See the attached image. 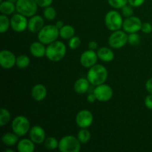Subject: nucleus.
<instances>
[{
  "label": "nucleus",
  "instance_id": "21",
  "mask_svg": "<svg viewBox=\"0 0 152 152\" xmlns=\"http://www.w3.org/2000/svg\"><path fill=\"white\" fill-rule=\"evenodd\" d=\"M98 58L105 62H111L114 59V53L112 50L107 47H102L96 52Z\"/></svg>",
  "mask_w": 152,
  "mask_h": 152
},
{
  "label": "nucleus",
  "instance_id": "19",
  "mask_svg": "<svg viewBox=\"0 0 152 152\" xmlns=\"http://www.w3.org/2000/svg\"><path fill=\"white\" fill-rule=\"evenodd\" d=\"M90 84L91 83H89L87 78L82 77V78L78 79L74 83V91L76 93L79 94H83L88 91Z\"/></svg>",
  "mask_w": 152,
  "mask_h": 152
},
{
  "label": "nucleus",
  "instance_id": "29",
  "mask_svg": "<svg viewBox=\"0 0 152 152\" xmlns=\"http://www.w3.org/2000/svg\"><path fill=\"white\" fill-rule=\"evenodd\" d=\"M10 120V114L6 108H1L0 109V126H4L7 125Z\"/></svg>",
  "mask_w": 152,
  "mask_h": 152
},
{
  "label": "nucleus",
  "instance_id": "34",
  "mask_svg": "<svg viewBox=\"0 0 152 152\" xmlns=\"http://www.w3.org/2000/svg\"><path fill=\"white\" fill-rule=\"evenodd\" d=\"M122 14L124 17L128 18L130 16H133L134 14V10L132 8V5H125L124 7L122 8Z\"/></svg>",
  "mask_w": 152,
  "mask_h": 152
},
{
  "label": "nucleus",
  "instance_id": "1",
  "mask_svg": "<svg viewBox=\"0 0 152 152\" xmlns=\"http://www.w3.org/2000/svg\"><path fill=\"white\" fill-rule=\"evenodd\" d=\"M87 79L93 86L103 84L108 79V71L104 65L96 64L89 68L87 73Z\"/></svg>",
  "mask_w": 152,
  "mask_h": 152
},
{
  "label": "nucleus",
  "instance_id": "11",
  "mask_svg": "<svg viewBox=\"0 0 152 152\" xmlns=\"http://www.w3.org/2000/svg\"><path fill=\"white\" fill-rule=\"evenodd\" d=\"M94 117L88 110H82L76 116V123L80 129H88L92 125Z\"/></svg>",
  "mask_w": 152,
  "mask_h": 152
},
{
  "label": "nucleus",
  "instance_id": "38",
  "mask_svg": "<svg viewBox=\"0 0 152 152\" xmlns=\"http://www.w3.org/2000/svg\"><path fill=\"white\" fill-rule=\"evenodd\" d=\"M145 105L148 109L152 110V94H148L145 99Z\"/></svg>",
  "mask_w": 152,
  "mask_h": 152
},
{
  "label": "nucleus",
  "instance_id": "43",
  "mask_svg": "<svg viewBox=\"0 0 152 152\" xmlns=\"http://www.w3.org/2000/svg\"><path fill=\"white\" fill-rule=\"evenodd\" d=\"M4 152H14L13 149H5L4 151Z\"/></svg>",
  "mask_w": 152,
  "mask_h": 152
},
{
  "label": "nucleus",
  "instance_id": "6",
  "mask_svg": "<svg viewBox=\"0 0 152 152\" xmlns=\"http://www.w3.org/2000/svg\"><path fill=\"white\" fill-rule=\"evenodd\" d=\"M123 16L117 10H111L105 16V26L111 31H118L123 28Z\"/></svg>",
  "mask_w": 152,
  "mask_h": 152
},
{
  "label": "nucleus",
  "instance_id": "26",
  "mask_svg": "<svg viewBox=\"0 0 152 152\" xmlns=\"http://www.w3.org/2000/svg\"><path fill=\"white\" fill-rule=\"evenodd\" d=\"M30 64V58L26 55H20L16 57V65L19 68L24 69L27 68Z\"/></svg>",
  "mask_w": 152,
  "mask_h": 152
},
{
  "label": "nucleus",
  "instance_id": "27",
  "mask_svg": "<svg viewBox=\"0 0 152 152\" xmlns=\"http://www.w3.org/2000/svg\"><path fill=\"white\" fill-rule=\"evenodd\" d=\"M10 26V19H8L7 15L1 14L0 16V32L1 34L6 32Z\"/></svg>",
  "mask_w": 152,
  "mask_h": 152
},
{
  "label": "nucleus",
  "instance_id": "40",
  "mask_svg": "<svg viewBox=\"0 0 152 152\" xmlns=\"http://www.w3.org/2000/svg\"><path fill=\"white\" fill-rule=\"evenodd\" d=\"M88 49L92 50H95L98 47V44L95 41H91L90 42L88 43Z\"/></svg>",
  "mask_w": 152,
  "mask_h": 152
},
{
  "label": "nucleus",
  "instance_id": "20",
  "mask_svg": "<svg viewBox=\"0 0 152 152\" xmlns=\"http://www.w3.org/2000/svg\"><path fill=\"white\" fill-rule=\"evenodd\" d=\"M34 144L31 139H22L18 142L17 150L19 152H34L35 150Z\"/></svg>",
  "mask_w": 152,
  "mask_h": 152
},
{
  "label": "nucleus",
  "instance_id": "25",
  "mask_svg": "<svg viewBox=\"0 0 152 152\" xmlns=\"http://www.w3.org/2000/svg\"><path fill=\"white\" fill-rule=\"evenodd\" d=\"M77 138L81 143H87L91 139V132L87 129H81L79 131Z\"/></svg>",
  "mask_w": 152,
  "mask_h": 152
},
{
  "label": "nucleus",
  "instance_id": "5",
  "mask_svg": "<svg viewBox=\"0 0 152 152\" xmlns=\"http://www.w3.org/2000/svg\"><path fill=\"white\" fill-rule=\"evenodd\" d=\"M38 4L35 0H18L16 2V11L26 17L34 16L37 11Z\"/></svg>",
  "mask_w": 152,
  "mask_h": 152
},
{
  "label": "nucleus",
  "instance_id": "30",
  "mask_svg": "<svg viewBox=\"0 0 152 152\" xmlns=\"http://www.w3.org/2000/svg\"><path fill=\"white\" fill-rule=\"evenodd\" d=\"M43 14H44L45 18L47 20L52 21L56 18V10H55L54 7L48 6V7H45V10L44 11H43Z\"/></svg>",
  "mask_w": 152,
  "mask_h": 152
},
{
  "label": "nucleus",
  "instance_id": "7",
  "mask_svg": "<svg viewBox=\"0 0 152 152\" xmlns=\"http://www.w3.org/2000/svg\"><path fill=\"white\" fill-rule=\"evenodd\" d=\"M13 132L19 137L25 136L30 132L31 124L30 121L26 117L17 116L13 119L11 125Z\"/></svg>",
  "mask_w": 152,
  "mask_h": 152
},
{
  "label": "nucleus",
  "instance_id": "16",
  "mask_svg": "<svg viewBox=\"0 0 152 152\" xmlns=\"http://www.w3.org/2000/svg\"><path fill=\"white\" fill-rule=\"evenodd\" d=\"M44 27V19L41 16L34 15L28 21V29L33 34L39 33Z\"/></svg>",
  "mask_w": 152,
  "mask_h": 152
},
{
  "label": "nucleus",
  "instance_id": "8",
  "mask_svg": "<svg viewBox=\"0 0 152 152\" xmlns=\"http://www.w3.org/2000/svg\"><path fill=\"white\" fill-rule=\"evenodd\" d=\"M128 42V35L124 31H115L110 35L108 44L111 48L115 49L121 48Z\"/></svg>",
  "mask_w": 152,
  "mask_h": 152
},
{
  "label": "nucleus",
  "instance_id": "2",
  "mask_svg": "<svg viewBox=\"0 0 152 152\" xmlns=\"http://www.w3.org/2000/svg\"><path fill=\"white\" fill-rule=\"evenodd\" d=\"M67 48L62 42L55 41L48 45L46 48V54L48 59L51 62H59L65 57Z\"/></svg>",
  "mask_w": 152,
  "mask_h": 152
},
{
  "label": "nucleus",
  "instance_id": "10",
  "mask_svg": "<svg viewBox=\"0 0 152 152\" xmlns=\"http://www.w3.org/2000/svg\"><path fill=\"white\" fill-rule=\"evenodd\" d=\"M142 22L141 19L137 16H132L128 17L123 21V29L126 33L132 34V33H137L140 31L142 28Z\"/></svg>",
  "mask_w": 152,
  "mask_h": 152
},
{
  "label": "nucleus",
  "instance_id": "15",
  "mask_svg": "<svg viewBox=\"0 0 152 152\" xmlns=\"http://www.w3.org/2000/svg\"><path fill=\"white\" fill-rule=\"evenodd\" d=\"M30 139L36 144H41L45 142L46 139L45 132L39 126H34L30 129Z\"/></svg>",
  "mask_w": 152,
  "mask_h": 152
},
{
  "label": "nucleus",
  "instance_id": "42",
  "mask_svg": "<svg viewBox=\"0 0 152 152\" xmlns=\"http://www.w3.org/2000/svg\"><path fill=\"white\" fill-rule=\"evenodd\" d=\"M55 25H56V27L58 28V29L60 30L61 28H62L65 25H64V23L62 21L59 20V21H58V22H56V23L55 24Z\"/></svg>",
  "mask_w": 152,
  "mask_h": 152
},
{
  "label": "nucleus",
  "instance_id": "24",
  "mask_svg": "<svg viewBox=\"0 0 152 152\" xmlns=\"http://www.w3.org/2000/svg\"><path fill=\"white\" fill-rule=\"evenodd\" d=\"M75 34L74 27L69 25H65L59 30V36L64 39H70Z\"/></svg>",
  "mask_w": 152,
  "mask_h": 152
},
{
  "label": "nucleus",
  "instance_id": "13",
  "mask_svg": "<svg viewBox=\"0 0 152 152\" xmlns=\"http://www.w3.org/2000/svg\"><path fill=\"white\" fill-rule=\"evenodd\" d=\"M98 56L97 53L94 51L88 49L83 52L80 56V63L83 67L87 68H91L94 65H96L97 62Z\"/></svg>",
  "mask_w": 152,
  "mask_h": 152
},
{
  "label": "nucleus",
  "instance_id": "12",
  "mask_svg": "<svg viewBox=\"0 0 152 152\" xmlns=\"http://www.w3.org/2000/svg\"><path fill=\"white\" fill-rule=\"evenodd\" d=\"M28 21L26 16L21 13L14 14L10 19V27L14 31L18 33L22 32L28 28Z\"/></svg>",
  "mask_w": 152,
  "mask_h": 152
},
{
  "label": "nucleus",
  "instance_id": "35",
  "mask_svg": "<svg viewBox=\"0 0 152 152\" xmlns=\"http://www.w3.org/2000/svg\"><path fill=\"white\" fill-rule=\"evenodd\" d=\"M141 31L145 34H148L152 32V25L149 22H144L142 23Z\"/></svg>",
  "mask_w": 152,
  "mask_h": 152
},
{
  "label": "nucleus",
  "instance_id": "41",
  "mask_svg": "<svg viewBox=\"0 0 152 152\" xmlns=\"http://www.w3.org/2000/svg\"><path fill=\"white\" fill-rule=\"evenodd\" d=\"M96 100V98L94 94H89L87 96V101L88 102H91V103H93Z\"/></svg>",
  "mask_w": 152,
  "mask_h": 152
},
{
  "label": "nucleus",
  "instance_id": "37",
  "mask_svg": "<svg viewBox=\"0 0 152 152\" xmlns=\"http://www.w3.org/2000/svg\"><path fill=\"white\" fill-rule=\"evenodd\" d=\"M145 0H128V2L132 7H140L142 5Z\"/></svg>",
  "mask_w": 152,
  "mask_h": 152
},
{
  "label": "nucleus",
  "instance_id": "4",
  "mask_svg": "<svg viewBox=\"0 0 152 152\" xmlns=\"http://www.w3.org/2000/svg\"><path fill=\"white\" fill-rule=\"evenodd\" d=\"M58 148L62 152H79L81 150V142L76 137L68 135L59 140Z\"/></svg>",
  "mask_w": 152,
  "mask_h": 152
},
{
  "label": "nucleus",
  "instance_id": "23",
  "mask_svg": "<svg viewBox=\"0 0 152 152\" xmlns=\"http://www.w3.org/2000/svg\"><path fill=\"white\" fill-rule=\"evenodd\" d=\"M19 136L14 132H7L5 133L1 137V141L5 145L11 146L19 142Z\"/></svg>",
  "mask_w": 152,
  "mask_h": 152
},
{
  "label": "nucleus",
  "instance_id": "9",
  "mask_svg": "<svg viewBox=\"0 0 152 152\" xmlns=\"http://www.w3.org/2000/svg\"><path fill=\"white\" fill-rule=\"evenodd\" d=\"M94 94L96 98V100L100 102H107L109 101L113 96V90L108 85L101 84L96 86L94 90Z\"/></svg>",
  "mask_w": 152,
  "mask_h": 152
},
{
  "label": "nucleus",
  "instance_id": "17",
  "mask_svg": "<svg viewBox=\"0 0 152 152\" xmlns=\"http://www.w3.org/2000/svg\"><path fill=\"white\" fill-rule=\"evenodd\" d=\"M31 96L33 99L37 102L44 100L47 96V89L45 86L42 84L35 85L31 91Z\"/></svg>",
  "mask_w": 152,
  "mask_h": 152
},
{
  "label": "nucleus",
  "instance_id": "3",
  "mask_svg": "<svg viewBox=\"0 0 152 152\" xmlns=\"http://www.w3.org/2000/svg\"><path fill=\"white\" fill-rule=\"evenodd\" d=\"M59 36V30L53 25L43 27L38 33V39L44 45H49L56 41Z\"/></svg>",
  "mask_w": 152,
  "mask_h": 152
},
{
  "label": "nucleus",
  "instance_id": "14",
  "mask_svg": "<svg viewBox=\"0 0 152 152\" xmlns=\"http://www.w3.org/2000/svg\"><path fill=\"white\" fill-rule=\"evenodd\" d=\"M16 57L11 51L2 50L0 52V65L4 69H10L16 65Z\"/></svg>",
  "mask_w": 152,
  "mask_h": 152
},
{
  "label": "nucleus",
  "instance_id": "45",
  "mask_svg": "<svg viewBox=\"0 0 152 152\" xmlns=\"http://www.w3.org/2000/svg\"><path fill=\"white\" fill-rule=\"evenodd\" d=\"M0 1H1H1H3V0H0Z\"/></svg>",
  "mask_w": 152,
  "mask_h": 152
},
{
  "label": "nucleus",
  "instance_id": "28",
  "mask_svg": "<svg viewBox=\"0 0 152 152\" xmlns=\"http://www.w3.org/2000/svg\"><path fill=\"white\" fill-rule=\"evenodd\" d=\"M59 141H58L55 137H49L46 138L45 140V147L47 149L54 150L59 147Z\"/></svg>",
  "mask_w": 152,
  "mask_h": 152
},
{
  "label": "nucleus",
  "instance_id": "18",
  "mask_svg": "<svg viewBox=\"0 0 152 152\" xmlns=\"http://www.w3.org/2000/svg\"><path fill=\"white\" fill-rule=\"evenodd\" d=\"M30 51L34 56L37 58H41L45 56L46 48L41 42H34L30 45Z\"/></svg>",
  "mask_w": 152,
  "mask_h": 152
},
{
  "label": "nucleus",
  "instance_id": "32",
  "mask_svg": "<svg viewBox=\"0 0 152 152\" xmlns=\"http://www.w3.org/2000/svg\"><path fill=\"white\" fill-rule=\"evenodd\" d=\"M110 5L115 9H122L128 3V0H108Z\"/></svg>",
  "mask_w": 152,
  "mask_h": 152
},
{
  "label": "nucleus",
  "instance_id": "31",
  "mask_svg": "<svg viewBox=\"0 0 152 152\" xmlns=\"http://www.w3.org/2000/svg\"><path fill=\"white\" fill-rule=\"evenodd\" d=\"M140 42V37L137 33H132L128 35V43L133 46L138 45Z\"/></svg>",
  "mask_w": 152,
  "mask_h": 152
},
{
  "label": "nucleus",
  "instance_id": "36",
  "mask_svg": "<svg viewBox=\"0 0 152 152\" xmlns=\"http://www.w3.org/2000/svg\"><path fill=\"white\" fill-rule=\"evenodd\" d=\"M38 6L41 7H46L50 6L53 2V0H35Z\"/></svg>",
  "mask_w": 152,
  "mask_h": 152
},
{
  "label": "nucleus",
  "instance_id": "33",
  "mask_svg": "<svg viewBox=\"0 0 152 152\" xmlns=\"http://www.w3.org/2000/svg\"><path fill=\"white\" fill-rule=\"evenodd\" d=\"M81 45V39L79 37H73L68 41V46L71 49H76Z\"/></svg>",
  "mask_w": 152,
  "mask_h": 152
},
{
  "label": "nucleus",
  "instance_id": "22",
  "mask_svg": "<svg viewBox=\"0 0 152 152\" xmlns=\"http://www.w3.org/2000/svg\"><path fill=\"white\" fill-rule=\"evenodd\" d=\"M15 10H16V4L12 1L7 0V1H1L0 4V11H1V14L10 15Z\"/></svg>",
  "mask_w": 152,
  "mask_h": 152
},
{
  "label": "nucleus",
  "instance_id": "39",
  "mask_svg": "<svg viewBox=\"0 0 152 152\" xmlns=\"http://www.w3.org/2000/svg\"><path fill=\"white\" fill-rule=\"evenodd\" d=\"M145 88H146L147 91L149 94H152V78L148 79L145 83Z\"/></svg>",
  "mask_w": 152,
  "mask_h": 152
},
{
  "label": "nucleus",
  "instance_id": "44",
  "mask_svg": "<svg viewBox=\"0 0 152 152\" xmlns=\"http://www.w3.org/2000/svg\"><path fill=\"white\" fill-rule=\"evenodd\" d=\"M8 1H12V2H13V3H16V1H18V0H8Z\"/></svg>",
  "mask_w": 152,
  "mask_h": 152
}]
</instances>
